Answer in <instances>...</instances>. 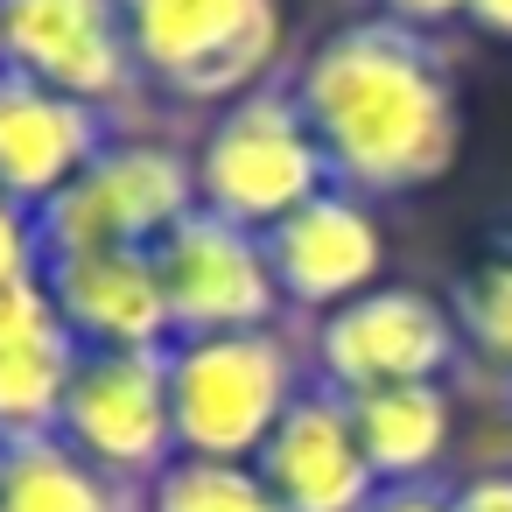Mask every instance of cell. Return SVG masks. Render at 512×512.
Returning a JSON list of instances; mask_svg holds the SVG:
<instances>
[{"instance_id": "obj_8", "label": "cell", "mask_w": 512, "mask_h": 512, "mask_svg": "<svg viewBox=\"0 0 512 512\" xmlns=\"http://www.w3.org/2000/svg\"><path fill=\"white\" fill-rule=\"evenodd\" d=\"M57 435L120 484H155L176 463L169 358L162 351H85L57 414Z\"/></svg>"}, {"instance_id": "obj_12", "label": "cell", "mask_w": 512, "mask_h": 512, "mask_svg": "<svg viewBox=\"0 0 512 512\" xmlns=\"http://www.w3.org/2000/svg\"><path fill=\"white\" fill-rule=\"evenodd\" d=\"M267 491L281 498V512H365L379 498V477L365 463L351 400L330 386H302V400L281 414V428L267 435L260 463Z\"/></svg>"}, {"instance_id": "obj_16", "label": "cell", "mask_w": 512, "mask_h": 512, "mask_svg": "<svg viewBox=\"0 0 512 512\" xmlns=\"http://www.w3.org/2000/svg\"><path fill=\"white\" fill-rule=\"evenodd\" d=\"M365 463L379 484H435L456 435V386H386L351 400Z\"/></svg>"}, {"instance_id": "obj_4", "label": "cell", "mask_w": 512, "mask_h": 512, "mask_svg": "<svg viewBox=\"0 0 512 512\" xmlns=\"http://www.w3.org/2000/svg\"><path fill=\"white\" fill-rule=\"evenodd\" d=\"M190 176H197V211L246 225V232H274L288 211H302L309 197L330 190V162H323L288 78L197 120Z\"/></svg>"}, {"instance_id": "obj_19", "label": "cell", "mask_w": 512, "mask_h": 512, "mask_svg": "<svg viewBox=\"0 0 512 512\" xmlns=\"http://www.w3.org/2000/svg\"><path fill=\"white\" fill-rule=\"evenodd\" d=\"M43 274V218L15 197H0V288Z\"/></svg>"}, {"instance_id": "obj_2", "label": "cell", "mask_w": 512, "mask_h": 512, "mask_svg": "<svg viewBox=\"0 0 512 512\" xmlns=\"http://www.w3.org/2000/svg\"><path fill=\"white\" fill-rule=\"evenodd\" d=\"M120 15L148 106L211 120L218 106L281 78V0H120Z\"/></svg>"}, {"instance_id": "obj_14", "label": "cell", "mask_w": 512, "mask_h": 512, "mask_svg": "<svg viewBox=\"0 0 512 512\" xmlns=\"http://www.w3.org/2000/svg\"><path fill=\"white\" fill-rule=\"evenodd\" d=\"M78 358L85 351L64 330L43 274L0 288V442L57 435V414H64Z\"/></svg>"}, {"instance_id": "obj_22", "label": "cell", "mask_w": 512, "mask_h": 512, "mask_svg": "<svg viewBox=\"0 0 512 512\" xmlns=\"http://www.w3.org/2000/svg\"><path fill=\"white\" fill-rule=\"evenodd\" d=\"M365 512H449V477H435V484H379V498Z\"/></svg>"}, {"instance_id": "obj_20", "label": "cell", "mask_w": 512, "mask_h": 512, "mask_svg": "<svg viewBox=\"0 0 512 512\" xmlns=\"http://www.w3.org/2000/svg\"><path fill=\"white\" fill-rule=\"evenodd\" d=\"M449 512H512V456L449 477Z\"/></svg>"}, {"instance_id": "obj_10", "label": "cell", "mask_w": 512, "mask_h": 512, "mask_svg": "<svg viewBox=\"0 0 512 512\" xmlns=\"http://www.w3.org/2000/svg\"><path fill=\"white\" fill-rule=\"evenodd\" d=\"M260 246H267V267H274L288 323H316V316L358 302L365 288L393 281L386 274L379 204H365V197H351L337 183L323 197H309L302 211H288L274 232H260Z\"/></svg>"}, {"instance_id": "obj_18", "label": "cell", "mask_w": 512, "mask_h": 512, "mask_svg": "<svg viewBox=\"0 0 512 512\" xmlns=\"http://www.w3.org/2000/svg\"><path fill=\"white\" fill-rule=\"evenodd\" d=\"M141 512H281L267 477L253 463H211V456H176L148 491Z\"/></svg>"}, {"instance_id": "obj_1", "label": "cell", "mask_w": 512, "mask_h": 512, "mask_svg": "<svg viewBox=\"0 0 512 512\" xmlns=\"http://www.w3.org/2000/svg\"><path fill=\"white\" fill-rule=\"evenodd\" d=\"M281 78L330 162V183L365 204L421 197L463 155V78L442 36L351 15L330 22Z\"/></svg>"}, {"instance_id": "obj_3", "label": "cell", "mask_w": 512, "mask_h": 512, "mask_svg": "<svg viewBox=\"0 0 512 512\" xmlns=\"http://www.w3.org/2000/svg\"><path fill=\"white\" fill-rule=\"evenodd\" d=\"M169 414H176V456L211 463H260L267 435L309 386L302 330H218V337H176L169 351Z\"/></svg>"}, {"instance_id": "obj_23", "label": "cell", "mask_w": 512, "mask_h": 512, "mask_svg": "<svg viewBox=\"0 0 512 512\" xmlns=\"http://www.w3.org/2000/svg\"><path fill=\"white\" fill-rule=\"evenodd\" d=\"M463 29L470 36H491V43H512V0H470Z\"/></svg>"}, {"instance_id": "obj_9", "label": "cell", "mask_w": 512, "mask_h": 512, "mask_svg": "<svg viewBox=\"0 0 512 512\" xmlns=\"http://www.w3.org/2000/svg\"><path fill=\"white\" fill-rule=\"evenodd\" d=\"M148 260H155V281H162V302H169V344L176 337H218V330L288 323L274 267H267V246L246 225L190 211Z\"/></svg>"}, {"instance_id": "obj_7", "label": "cell", "mask_w": 512, "mask_h": 512, "mask_svg": "<svg viewBox=\"0 0 512 512\" xmlns=\"http://www.w3.org/2000/svg\"><path fill=\"white\" fill-rule=\"evenodd\" d=\"M0 71L85 99L113 120L148 106L120 0H0Z\"/></svg>"}, {"instance_id": "obj_21", "label": "cell", "mask_w": 512, "mask_h": 512, "mask_svg": "<svg viewBox=\"0 0 512 512\" xmlns=\"http://www.w3.org/2000/svg\"><path fill=\"white\" fill-rule=\"evenodd\" d=\"M463 8H470V0H365V15L400 22V29H421V36H449V29H463Z\"/></svg>"}, {"instance_id": "obj_13", "label": "cell", "mask_w": 512, "mask_h": 512, "mask_svg": "<svg viewBox=\"0 0 512 512\" xmlns=\"http://www.w3.org/2000/svg\"><path fill=\"white\" fill-rule=\"evenodd\" d=\"M43 288L78 351H169V302L148 253H50Z\"/></svg>"}, {"instance_id": "obj_6", "label": "cell", "mask_w": 512, "mask_h": 512, "mask_svg": "<svg viewBox=\"0 0 512 512\" xmlns=\"http://www.w3.org/2000/svg\"><path fill=\"white\" fill-rule=\"evenodd\" d=\"M197 211V176H190V141L120 127L99 162L43 211V260L50 253H155L183 218Z\"/></svg>"}, {"instance_id": "obj_11", "label": "cell", "mask_w": 512, "mask_h": 512, "mask_svg": "<svg viewBox=\"0 0 512 512\" xmlns=\"http://www.w3.org/2000/svg\"><path fill=\"white\" fill-rule=\"evenodd\" d=\"M113 134H120L113 113L0 71V197L29 204L36 218L99 162V148Z\"/></svg>"}, {"instance_id": "obj_17", "label": "cell", "mask_w": 512, "mask_h": 512, "mask_svg": "<svg viewBox=\"0 0 512 512\" xmlns=\"http://www.w3.org/2000/svg\"><path fill=\"white\" fill-rule=\"evenodd\" d=\"M0 512H141V484L106 477L64 435L0 442Z\"/></svg>"}, {"instance_id": "obj_5", "label": "cell", "mask_w": 512, "mask_h": 512, "mask_svg": "<svg viewBox=\"0 0 512 512\" xmlns=\"http://www.w3.org/2000/svg\"><path fill=\"white\" fill-rule=\"evenodd\" d=\"M295 330H302L309 379L344 400L386 393V386H456L463 379L449 295H435L421 281H379L358 302H344L316 323H295Z\"/></svg>"}, {"instance_id": "obj_15", "label": "cell", "mask_w": 512, "mask_h": 512, "mask_svg": "<svg viewBox=\"0 0 512 512\" xmlns=\"http://www.w3.org/2000/svg\"><path fill=\"white\" fill-rule=\"evenodd\" d=\"M449 316L463 344V379L512 414V225H491L463 253L449 281Z\"/></svg>"}]
</instances>
